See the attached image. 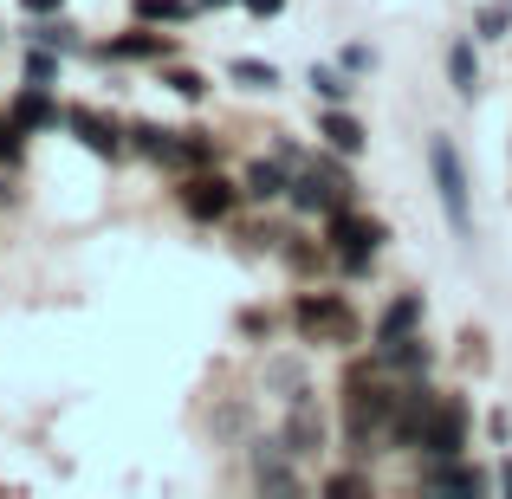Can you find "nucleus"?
<instances>
[{
	"mask_svg": "<svg viewBox=\"0 0 512 499\" xmlns=\"http://www.w3.org/2000/svg\"><path fill=\"white\" fill-rule=\"evenodd\" d=\"M20 7H26V13H59L65 0H20Z\"/></svg>",
	"mask_w": 512,
	"mask_h": 499,
	"instance_id": "cd10ccee",
	"label": "nucleus"
},
{
	"mask_svg": "<svg viewBox=\"0 0 512 499\" xmlns=\"http://www.w3.org/2000/svg\"><path fill=\"white\" fill-rule=\"evenodd\" d=\"M13 156H20V124L0 117V163H13Z\"/></svg>",
	"mask_w": 512,
	"mask_h": 499,
	"instance_id": "5701e85b",
	"label": "nucleus"
},
{
	"mask_svg": "<svg viewBox=\"0 0 512 499\" xmlns=\"http://www.w3.org/2000/svg\"><path fill=\"white\" fill-rule=\"evenodd\" d=\"M383 363H389V370H409V376H422L428 370V344H422V337H389V344H383Z\"/></svg>",
	"mask_w": 512,
	"mask_h": 499,
	"instance_id": "ddd939ff",
	"label": "nucleus"
},
{
	"mask_svg": "<svg viewBox=\"0 0 512 499\" xmlns=\"http://www.w3.org/2000/svg\"><path fill=\"white\" fill-rule=\"evenodd\" d=\"M169 85H175V91H182V98H201V91H208V85H201V78H195V72H169Z\"/></svg>",
	"mask_w": 512,
	"mask_h": 499,
	"instance_id": "b1692460",
	"label": "nucleus"
},
{
	"mask_svg": "<svg viewBox=\"0 0 512 499\" xmlns=\"http://www.w3.org/2000/svg\"><path fill=\"white\" fill-rule=\"evenodd\" d=\"M389 422H396V396L357 370V376H350V441L370 454V435H383Z\"/></svg>",
	"mask_w": 512,
	"mask_h": 499,
	"instance_id": "f03ea898",
	"label": "nucleus"
},
{
	"mask_svg": "<svg viewBox=\"0 0 512 499\" xmlns=\"http://www.w3.org/2000/svg\"><path fill=\"white\" fill-rule=\"evenodd\" d=\"M111 59H156V52H169V39L163 33H124V39H111Z\"/></svg>",
	"mask_w": 512,
	"mask_h": 499,
	"instance_id": "dca6fc26",
	"label": "nucleus"
},
{
	"mask_svg": "<svg viewBox=\"0 0 512 499\" xmlns=\"http://www.w3.org/2000/svg\"><path fill=\"white\" fill-rule=\"evenodd\" d=\"M182 201H188V214H201V221H221V214L234 208V188H227L221 175H195V182L182 188Z\"/></svg>",
	"mask_w": 512,
	"mask_h": 499,
	"instance_id": "1a4fd4ad",
	"label": "nucleus"
},
{
	"mask_svg": "<svg viewBox=\"0 0 512 499\" xmlns=\"http://www.w3.org/2000/svg\"><path fill=\"white\" fill-rule=\"evenodd\" d=\"M13 124H20V130H46V124H59V111H52V98H46V91H20V104H13Z\"/></svg>",
	"mask_w": 512,
	"mask_h": 499,
	"instance_id": "2eb2a0df",
	"label": "nucleus"
},
{
	"mask_svg": "<svg viewBox=\"0 0 512 499\" xmlns=\"http://www.w3.org/2000/svg\"><path fill=\"white\" fill-rule=\"evenodd\" d=\"M33 39H39V46H72V26H39Z\"/></svg>",
	"mask_w": 512,
	"mask_h": 499,
	"instance_id": "393cba45",
	"label": "nucleus"
},
{
	"mask_svg": "<svg viewBox=\"0 0 512 499\" xmlns=\"http://www.w3.org/2000/svg\"><path fill=\"white\" fill-rule=\"evenodd\" d=\"M312 91H318V98H331V104H344L350 98V78L331 72V65H312Z\"/></svg>",
	"mask_w": 512,
	"mask_h": 499,
	"instance_id": "aec40b11",
	"label": "nucleus"
},
{
	"mask_svg": "<svg viewBox=\"0 0 512 499\" xmlns=\"http://www.w3.org/2000/svg\"><path fill=\"white\" fill-rule=\"evenodd\" d=\"M195 7H227V0H195Z\"/></svg>",
	"mask_w": 512,
	"mask_h": 499,
	"instance_id": "c756f323",
	"label": "nucleus"
},
{
	"mask_svg": "<svg viewBox=\"0 0 512 499\" xmlns=\"http://www.w3.org/2000/svg\"><path fill=\"white\" fill-rule=\"evenodd\" d=\"M227 78L247 85V91H273L279 85V72H273V65H260V59H234V65H227Z\"/></svg>",
	"mask_w": 512,
	"mask_h": 499,
	"instance_id": "a211bd4d",
	"label": "nucleus"
},
{
	"mask_svg": "<svg viewBox=\"0 0 512 499\" xmlns=\"http://www.w3.org/2000/svg\"><path fill=\"white\" fill-rule=\"evenodd\" d=\"M195 0H137V20H182Z\"/></svg>",
	"mask_w": 512,
	"mask_h": 499,
	"instance_id": "4be33fe9",
	"label": "nucleus"
},
{
	"mask_svg": "<svg viewBox=\"0 0 512 499\" xmlns=\"http://www.w3.org/2000/svg\"><path fill=\"white\" fill-rule=\"evenodd\" d=\"M415 325H422V292H402V299L389 305L383 318H376V344H389V337H409Z\"/></svg>",
	"mask_w": 512,
	"mask_h": 499,
	"instance_id": "f8f14e48",
	"label": "nucleus"
},
{
	"mask_svg": "<svg viewBox=\"0 0 512 499\" xmlns=\"http://www.w3.org/2000/svg\"><path fill=\"white\" fill-rule=\"evenodd\" d=\"M325 448V415L305 389H292V415H286V454H318Z\"/></svg>",
	"mask_w": 512,
	"mask_h": 499,
	"instance_id": "423d86ee",
	"label": "nucleus"
},
{
	"mask_svg": "<svg viewBox=\"0 0 512 499\" xmlns=\"http://www.w3.org/2000/svg\"><path fill=\"white\" fill-rule=\"evenodd\" d=\"M52 72H59V65H52V59H46V52H39V59H33V65H26V78H33V85H46V78H52Z\"/></svg>",
	"mask_w": 512,
	"mask_h": 499,
	"instance_id": "a878e982",
	"label": "nucleus"
},
{
	"mask_svg": "<svg viewBox=\"0 0 512 499\" xmlns=\"http://www.w3.org/2000/svg\"><path fill=\"white\" fill-rule=\"evenodd\" d=\"M422 448H428V454H461V448H467V415L454 409V402H441V409L428 415Z\"/></svg>",
	"mask_w": 512,
	"mask_h": 499,
	"instance_id": "0eeeda50",
	"label": "nucleus"
},
{
	"mask_svg": "<svg viewBox=\"0 0 512 499\" xmlns=\"http://www.w3.org/2000/svg\"><path fill=\"white\" fill-rule=\"evenodd\" d=\"M428 169H435V188H441V208H448V227H454V234H474V214H467V175H461V156H454L448 137H428Z\"/></svg>",
	"mask_w": 512,
	"mask_h": 499,
	"instance_id": "f257e3e1",
	"label": "nucleus"
},
{
	"mask_svg": "<svg viewBox=\"0 0 512 499\" xmlns=\"http://www.w3.org/2000/svg\"><path fill=\"white\" fill-rule=\"evenodd\" d=\"M253 474H260V487H273V493H292V487H299V480H292V467L273 454V441H260V448H253Z\"/></svg>",
	"mask_w": 512,
	"mask_h": 499,
	"instance_id": "4468645a",
	"label": "nucleus"
},
{
	"mask_svg": "<svg viewBox=\"0 0 512 499\" xmlns=\"http://www.w3.org/2000/svg\"><path fill=\"white\" fill-rule=\"evenodd\" d=\"M299 331L312 337V344H350L357 337V318H350L344 299H331V292H312V299H299Z\"/></svg>",
	"mask_w": 512,
	"mask_h": 499,
	"instance_id": "20e7f679",
	"label": "nucleus"
},
{
	"mask_svg": "<svg viewBox=\"0 0 512 499\" xmlns=\"http://www.w3.org/2000/svg\"><path fill=\"white\" fill-rule=\"evenodd\" d=\"M422 487H435V493H480L487 480H480V467H461L454 454H435V461L422 467Z\"/></svg>",
	"mask_w": 512,
	"mask_h": 499,
	"instance_id": "6e6552de",
	"label": "nucleus"
},
{
	"mask_svg": "<svg viewBox=\"0 0 512 499\" xmlns=\"http://www.w3.org/2000/svg\"><path fill=\"white\" fill-rule=\"evenodd\" d=\"M7 201H13V188H7V182H0V208H7Z\"/></svg>",
	"mask_w": 512,
	"mask_h": 499,
	"instance_id": "c85d7f7f",
	"label": "nucleus"
},
{
	"mask_svg": "<svg viewBox=\"0 0 512 499\" xmlns=\"http://www.w3.org/2000/svg\"><path fill=\"white\" fill-rule=\"evenodd\" d=\"M331 247L344 253V266H363L376 247H383V221H363V214H331Z\"/></svg>",
	"mask_w": 512,
	"mask_h": 499,
	"instance_id": "39448f33",
	"label": "nucleus"
},
{
	"mask_svg": "<svg viewBox=\"0 0 512 499\" xmlns=\"http://www.w3.org/2000/svg\"><path fill=\"white\" fill-rule=\"evenodd\" d=\"M318 137H325L338 156H357L363 143H370V137H363V124H357L350 111H325V117H318Z\"/></svg>",
	"mask_w": 512,
	"mask_h": 499,
	"instance_id": "9b49d317",
	"label": "nucleus"
},
{
	"mask_svg": "<svg viewBox=\"0 0 512 499\" xmlns=\"http://www.w3.org/2000/svg\"><path fill=\"white\" fill-rule=\"evenodd\" d=\"M247 195H260V201L286 195V175H279V163H253L247 169Z\"/></svg>",
	"mask_w": 512,
	"mask_h": 499,
	"instance_id": "6ab92c4d",
	"label": "nucleus"
},
{
	"mask_svg": "<svg viewBox=\"0 0 512 499\" xmlns=\"http://www.w3.org/2000/svg\"><path fill=\"white\" fill-rule=\"evenodd\" d=\"M65 124H72L78 137H85V150H98V156H117V150H124V137H117V124H111V117H98V111H72Z\"/></svg>",
	"mask_w": 512,
	"mask_h": 499,
	"instance_id": "9d476101",
	"label": "nucleus"
},
{
	"mask_svg": "<svg viewBox=\"0 0 512 499\" xmlns=\"http://www.w3.org/2000/svg\"><path fill=\"white\" fill-rule=\"evenodd\" d=\"M247 7H253V13H260V20H273V13H279V7H286V0H247Z\"/></svg>",
	"mask_w": 512,
	"mask_h": 499,
	"instance_id": "bb28decb",
	"label": "nucleus"
},
{
	"mask_svg": "<svg viewBox=\"0 0 512 499\" xmlns=\"http://www.w3.org/2000/svg\"><path fill=\"white\" fill-rule=\"evenodd\" d=\"M130 137H137L143 156H156V163H169V169H201V163H214V143L195 137V130H156V124H137Z\"/></svg>",
	"mask_w": 512,
	"mask_h": 499,
	"instance_id": "7ed1b4c3",
	"label": "nucleus"
},
{
	"mask_svg": "<svg viewBox=\"0 0 512 499\" xmlns=\"http://www.w3.org/2000/svg\"><path fill=\"white\" fill-rule=\"evenodd\" d=\"M448 78H454V91H467V98H474V85H480V65H474V46H454L448 52Z\"/></svg>",
	"mask_w": 512,
	"mask_h": 499,
	"instance_id": "f3484780",
	"label": "nucleus"
},
{
	"mask_svg": "<svg viewBox=\"0 0 512 499\" xmlns=\"http://www.w3.org/2000/svg\"><path fill=\"white\" fill-rule=\"evenodd\" d=\"M480 33H487V39H506L512 33V0H493V7L480 13Z\"/></svg>",
	"mask_w": 512,
	"mask_h": 499,
	"instance_id": "412c9836",
	"label": "nucleus"
}]
</instances>
